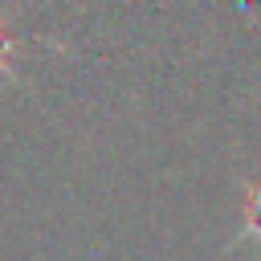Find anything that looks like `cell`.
Instances as JSON below:
<instances>
[{"label": "cell", "mask_w": 261, "mask_h": 261, "mask_svg": "<svg viewBox=\"0 0 261 261\" xmlns=\"http://www.w3.org/2000/svg\"><path fill=\"white\" fill-rule=\"evenodd\" d=\"M4 53H8V45H4V37H0V57H4Z\"/></svg>", "instance_id": "obj_1"}]
</instances>
